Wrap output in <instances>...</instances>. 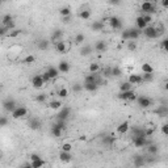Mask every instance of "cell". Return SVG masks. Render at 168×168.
<instances>
[{"instance_id": "1", "label": "cell", "mask_w": 168, "mask_h": 168, "mask_svg": "<svg viewBox=\"0 0 168 168\" xmlns=\"http://www.w3.org/2000/svg\"><path fill=\"white\" fill-rule=\"evenodd\" d=\"M54 49H55V51L59 53V54H67L68 51L71 50V42L60 40V41L54 43Z\"/></svg>"}, {"instance_id": "2", "label": "cell", "mask_w": 168, "mask_h": 168, "mask_svg": "<svg viewBox=\"0 0 168 168\" xmlns=\"http://www.w3.org/2000/svg\"><path fill=\"white\" fill-rule=\"evenodd\" d=\"M137 93L134 92V89H130V91H125V92H120L118 93V98L122 101H126V103H133L135 101V98H137Z\"/></svg>"}, {"instance_id": "3", "label": "cell", "mask_w": 168, "mask_h": 168, "mask_svg": "<svg viewBox=\"0 0 168 168\" xmlns=\"http://www.w3.org/2000/svg\"><path fill=\"white\" fill-rule=\"evenodd\" d=\"M11 116L13 120H20V118H24L28 116V109L22 105H17V107L11 112Z\"/></svg>"}, {"instance_id": "4", "label": "cell", "mask_w": 168, "mask_h": 168, "mask_svg": "<svg viewBox=\"0 0 168 168\" xmlns=\"http://www.w3.org/2000/svg\"><path fill=\"white\" fill-rule=\"evenodd\" d=\"M135 101H137V105H138L139 108H142V109H147V108H150L151 105H152V100H151V98L147 97V96H143V95L137 96Z\"/></svg>"}, {"instance_id": "5", "label": "cell", "mask_w": 168, "mask_h": 168, "mask_svg": "<svg viewBox=\"0 0 168 168\" xmlns=\"http://www.w3.org/2000/svg\"><path fill=\"white\" fill-rule=\"evenodd\" d=\"M139 8H141V11L143 12V13H150V15H152V13H155L156 12V4L155 3H150V2H143L141 3V5H139Z\"/></svg>"}, {"instance_id": "6", "label": "cell", "mask_w": 168, "mask_h": 168, "mask_svg": "<svg viewBox=\"0 0 168 168\" xmlns=\"http://www.w3.org/2000/svg\"><path fill=\"white\" fill-rule=\"evenodd\" d=\"M142 33L145 34V37H146V38H148V40H156L159 37V34H158L156 29H155L154 25H147L145 29L142 30Z\"/></svg>"}, {"instance_id": "7", "label": "cell", "mask_w": 168, "mask_h": 168, "mask_svg": "<svg viewBox=\"0 0 168 168\" xmlns=\"http://www.w3.org/2000/svg\"><path fill=\"white\" fill-rule=\"evenodd\" d=\"M107 22L109 24V26L112 29H114V30H121L122 29V20L120 17H117V16H112V17H108V20Z\"/></svg>"}, {"instance_id": "8", "label": "cell", "mask_w": 168, "mask_h": 168, "mask_svg": "<svg viewBox=\"0 0 168 168\" xmlns=\"http://www.w3.org/2000/svg\"><path fill=\"white\" fill-rule=\"evenodd\" d=\"M71 112H72V109L70 108V107H62L60 109H59V112H58V114H57V120H62V121H67L68 118H70V116H71Z\"/></svg>"}, {"instance_id": "9", "label": "cell", "mask_w": 168, "mask_h": 168, "mask_svg": "<svg viewBox=\"0 0 168 168\" xmlns=\"http://www.w3.org/2000/svg\"><path fill=\"white\" fill-rule=\"evenodd\" d=\"M30 82H32V87H33V88H36V89H41L42 87L46 84L41 74H36V75L32 78V80H30Z\"/></svg>"}, {"instance_id": "10", "label": "cell", "mask_w": 168, "mask_h": 168, "mask_svg": "<svg viewBox=\"0 0 168 168\" xmlns=\"http://www.w3.org/2000/svg\"><path fill=\"white\" fill-rule=\"evenodd\" d=\"M151 141L146 138V137H134L133 138V145L137 147V148H143V147H146L148 143H150Z\"/></svg>"}, {"instance_id": "11", "label": "cell", "mask_w": 168, "mask_h": 168, "mask_svg": "<svg viewBox=\"0 0 168 168\" xmlns=\"http://www.w3.org/2000/svg\"><path fill=\"white\" fill-rule=\"evenodd\" d=\"M2 105H3V109H4L5 112H8V113H11V112H12V110H13V109L17 107L16 101L13 100V98H11V97L5 98V100L2 103Z\"/></svg>"}, {"instance_id": "12", "label": "cell", "mask_w": 168, "mask_h": 168, "mask_svg": "<svg viewBox=\"0 0 168 168\" xmlns=\"http://www.w3.org/2000/svg\"><path fill=\"white\" fill-rule=\"evenodd\" d=\"M2 24H3L4 26H7V28H8V30L15 29V26H16L13 17H12L11 15H4V16L2 17Z\"/></svg>"}, {"instance_id": "13", "label": "cell", "mask_w": 168, "mask_h": 168, "mask_svg": "<svg viewBox=\"0 0 168 168\" xmlns=\"http://www.w3.org/2000/svg\"><path fill=\"white\" fill-rule=\"evenodd\" d=\"M126 82H129L132 85H141V84H143V80H142V75H141V74H130V75L127 76Z\"/></svg>"}, {"instance_id": "14", "label": "cell", "mask_w": 168, "mask_h": 168, "mask_svg": "<svg viewBox=\"0 0 168 168\" xmlns=\"http://www.w3.org/2000/svg\"><path fill=\"white\" fill-rule=\"evenodd\" d=\"M129 130H130V123H129L127 121H123V122H121L120 125L116 127V134L123 135V134H126Z\"/></svg>"}, {"instance_id": "15", "label": "cell", "mask_w": 168, "mask_h": 168, "mask_svg": "<svg viewBox=\"0 0 168 168\" xmlns=\"http://www.w3.org/2000/svg\"><path fill=\"white\" fill-rule=\"evenodd\" d=\"M45 72L47 74L49 78H50V79L53 80V82H54V80H57V79L59 78V74H60V72H59V70H58V67H54V66H50V67H49Z\"/></svg>"}, {"instance_id": "16", "label": "cell", "mask_w": 168, "mask_h": 168, "mask_svg": "<svg viewBox=\"0 0 168 168\" xmlns=\"http://www.w3.org/2000/svg\"><path fill=\"white\" fill-rule=\"evenodd\" d=\"M41 126H42V121L40 120V118L32 117V118L29 120V127L32 129V130H38Z\"/></svg>"}, {"instance_id": "17", "label": "cell", "mask_w": 168, "mask_h": 168, "mask_svg": "<svg viewBox=\"0 0 168 168\" xmlns=\"http://www.w3.org/2000/svg\"><path fill=\"white\" fill-rule=\"evenodd\" d=\"M107 49H108V46L105 41H97L95 43V46H93V50L97 53H104V51H107Z\"/></svg>"}, {"instance_id": "18", "label": "cell", "mask_w": 168, "mask_h": 168, "mask_svg": "<svg viewBox=\"0 0 168 168\" xmlns=\"http://www.w3.org/2000/svg\"><path fill=\"white\" fill-rule=\"evenodd\" d=\"M72 154L71 152H67V151H62L59 152V160L63 161V163H70V161L72 160Z\"/></svg>"}, {"instance_id": "19", "label": "cell", "mask_w": 168, "mask_h": 168, "mask_svg": "<svg viewBox=\"0 0 168 168\" xmlns=\"http://www.w3.org/2000/svg\"><path fill=\"white\" fill-rule=\"evenodd\" d=\"M58 70H59L60 74H67L68 71L71 70V66H70V63H68L67 60H62V62H59V65H58Z\"/></svg>"}, {"instance_id": "20", "label": "cell", "mask_w": 168, "mask_h": 168, "mask_svg": "<svg viewBox=\"0 0 168 168\" xmlns=\"http://www.w3.org/2000/svg\"><path fill=\"white\" fill-rule=\"evenodd\" d=\"M134 137H146L145 127H138V126L132 127V138H134Z\"/></svg>"}, {"instance_id": "21", "label": "cell", "mask_w": 168, "mask_h": 168, "mask_svg": "<svg viewBox=\"0 0 168 168\" xmlns=\"http://www.w3.org/2000/svg\"><path fill=\"white\" fill-rule=\"evenodd\" d=\"M91 28H92L93 32H101V30H104V28H105V24H104L103 20H97V21L92 22Z\"/></svg>"}, {"instance_id": "22", "label": "cell", "mask_w": 168, "mask_h": 168, "mask_svg": "<svg viewBox=\"0 0 168 168\" xmlns=\"http://www.w3.org/2000/svg\"><path fill=\"white\" fill-rule=\"evenodd\" d=\"M60 40H63V30H60V29H55L53 34H51V42L55 43V42H58Z\"/></svg>"}, {"instance_id": "23", "label": "cell", "mask_w": 168, "mask_h": 168, "mask_svg": "<svg viewBox=\"0 0 168 168\" xmlns=\"http://www.w3.org/2000/svg\"><path fill=\"white\" fill-rule=\"evenodd\" d=\"M83 89L89 93H95L98 89V85L96 83H83Z\"/></svg>"}, {"instance_id": "24", "label": "cell", "mask_w": 168, "mask_h": 168, "mask_svg": "<svg viewBox=\"0 0 168 168\" xmlns=\"http://www.w3.org/2000/svg\"><path fill=\"white\" fill-rule=\"evenodd\" d=\"M127 32H129V38L130 40H133V41H137L141 37V30H138L137 28H132V29H127Z\"/></svg>"}, {"instance_id": "25", "label": "cell", "mask_w": 168, "mask_h": 168, "mask_svg": "<svg viewBox=\"0 0 168 168\" xmlns=\"http://www.w3.org/2000/svg\"><path fill=\"white\" fill-rule=\"evenodd\" d=\"M103 143L105 146H108V147H112L116 143V137L113 134H109V135H105L104 138H103Z\"/></svg>"}, {"instance_id": "26", "label": "cell", "mask_w": 168, "mask_h": 168, "mask_svg": "<svg viewBox=\"0 0 168 168\" xmlns=\"http://www.w3.org/2000/svg\"><path fill=\"white\" fill-rule=\"evenodd\" d=\"M147 25H148V24H146V21L143 20L142 16H138V17L135 18V28L138 29V30H141V32H142V30L145 29Z\"/></svg>"}, {"instance_id": "27", "label": "cell", "mask_w": 168, "mask_h": 168, "mask_svg": "<svg viewBox=\"0 0 168 168\" xmlns=\"http://www.w3.org/2000/svg\"><path fill=\"white\" fill-rule=\"evenodd\" d=\"M37 47L42 51H46L47 49L50 47V41L49 40H40L38 42H37Z\"/></svg>"}, {"instance_id": "28", "label": "cell", "mask_w": 168, "mask_h": 168, "mask_svg": "<svg viewBox=\"0 0 168 168\" xmlns=\"http://www.w3.org/2000/svg\"><path fill=\"white\" fill-rule=\"evenodd\" d=\"M146 147H147V152L150 154V155H158V152H159L158 145H155V143H151V142H150Z\"/></svg>"}, {"instance_id": "29", "label": "cell", "mask_w": 168, "mask_h": 168, "mask_svg": "<svg viewBox=\"0 0 168 168\" xmlns=\"http://www.w3.org/2000/svg\"><path fill=\"white\" fill-rule=\"evenodd\" d=\"M92 53H93V46H91V45H85L84 47L80 49V55L82 57H88Z\"/></svg>"}, {"instance_id": "30", "label": "cell", "mask_w": 168, "mask_h": 168, "mask_svg": "<svg viewBox=\"0 0 168 168\" xmlns=\"http://www.w3.org/2000/svg\"><path fill=\"white\" fill-rule=\"evenodd\" d=\"M100 71H101V66H100V63H97V62H93V63H91L89 67H88L89 74H97Z\"/></svg>"}, {"instance_id": "31", "label": "cell", "mask_w": 168, "mask_h": 168, "mask_svg": "<svg viewBox=\"0 0 168 168\" xmlns=\"http://www.w3.org/2000/svg\"><path fill=\"white\" fill-rule=\"evenodd\" d=\"M141 71H142V74H154V67L146 62V63H142Z\"/></svg>"}, {"instance_id": "32", "label": "cell", "mask_w": 168, "mask_h": 168, "mask_svg": "<svg viewBox=\"0 0 168 168\" xmlns=\"http://www.w3.org/2000/svg\"><path fill=\"white\" fill-rule=\"evenodd\" d=\"M68 95H70V91H68L66 87H60V88L57 91V96L59 98H67Z\"/></svg>"}, {"instance_id": "33", "label": "cell", "mask_w": 168, "mask_h": 168, "mask_svg": "<svg viewBox=\"0 0 168 168\" xmlns=\"http://www.w3.org/2000/svg\"><path fill=\"white\" fill-rule=\"evenodd\" d=\"M62 107H63V103H62L60 100H53L49 103V108L53 109V110H59Z\"/></svg>"}, {"instance_id": "34", "label": "cell", "mask_w": 168, "mask_h": 168, "mask_svg": "<svg viewBox=\"0 0 168 168\" xmlns=\"http://www.w3.org/2000/svg\"><path fill=\"white\" fill-rule=\"evenodd\" d=\"M126 49L129 51H137V49H138V43H137V41L129 40V41H126Z\"/></svg>"}, {"instance_id": "35", "label": "cell", "mask_w": 168, "mask_h": 168, "mask_svg": "<svg viewBox=\"0 0 168 168\" xmlns=\"http://www.w3.org/2000/svg\"><path fill=\"white\" fill-rule=\"evenodd\" d=\"M43 166H45V161H43L42 158H38V159L30 161V167H32V168H41Z\"/></svg>"}, {"instance_id": "36", "label": "cell", "mask_w": 168, "mask_h": 168, "mask_svg": "<svg viewBox=\"0 0 168 168\" xmlns=\"http://www.w3.org/2000/svg\"><path fill=\"white\" fill-rule=\"evenodd\" d=\"M146 164V159L142 156V155H137V156H134V166L137 167H142Z\"/></svg>"}, {"instance_id": "37", "label": "cell", "mask_w": 168, "mask_h": 168, "mask_svg": "<svg viewBox=\"0 0 168 168\" xmlns=\"http://www.w3.org/2000/svg\"><path fill=\"white\" fill-rule=\"evenodd\" d=\"M63 132L65 130L59 129L58 126H55V125H53V127H51V134H53V137H55V138H60V137L63 135Z\"/></svg>"}, {"instance_id": "38", "label": "cell", "mask_w": 168, "mask_h": 168, "mask_svg": "<svg viewBox=\"0 0 168 168\" xmlns=\"http://www.w3.org/2000/svg\"><path fill=\"white\" fill-rule=\"evenodd\" d=\"M156 113L160 117H166L168 114V107L167 105H160V107H158V109H156Z\"/></svg>"}, {"instance_id": "39", "label": "cell", "mask_w": 168, "mask_h": 168, "mask_svg": "<svg viewBox=\"0 0 168 168\" xmlns=\"http://www.w3.org/2000/svg\"><path fill=\"white\" fill-rule=\"evenodd\" d=\"M79 17L82 18V20H84V21L89 20V18H91V11H89V9H83V11H80V12H79Z\"/></svg>"}, {"instance_id": "40", "label": "cell", "mask_w": 168, "mask_h": 168, "mask_svg": "<svg viewBox=\"0 0 168 168\" xmlns=\"http://www.w3.org/2000/svg\"><path fill=\"white\" fill-rule=\"evenodd\" d=\"M133 87L129 82H123L120 84V92H125V91H130V89H133Z\"/></svg>"}, {"instance_id": "41", "label": "cell", "mask_w": 168, "mask_h": 168, "mask_svg": "<svg viewBox=\"0 0 168 168\" xmlns=\"http://www.w3.org/2000/svg\"><path fill=\"white\" fill-rule=\"evenodd\" d=\"M85 41V36L83 33H78L75 36V40H74V42L76 43V45H82V43Z\"/></svg>"}, {"instance_id": "42", "label": "cell", "mask_w": 168, "mask_h": 168, "mask_svg": "<svg viewBox=\"0 0 168 168\" xmlns=\"http://www.w3.org/2000/svg\"><path fill=\"white\" fill-rule=\"evenodd\" d=\"M59 15L62 17H65V16H71V8L70 7H62L59 9Z\"/></svg>"}, {"instance_id": "43", "label": "cell", "mask_w": 168, "mask_h": 168, "mask_svg": "<svg viewBox=\"0 0 168 168\" xmlns=\"http://www.w3.org/2000/svg\"><path fill=\"white\" fill-rule=\"evenodd\" d=\"M143 83H151L154 80V74H142Z\"/></svg>"}, {"instance_id": "44", "label": "cell", "mask_w": 168, "mask_h": 168, "mask_svg": "<svg viewBox=\"0 0 168 168\" xmlns=\"http://www.w3.org/2000/svg\"><path fill=\"white\" fill-rule=\"evenodd\" d=\"M34 62H36V57H34V55H26V57L22 59V63L24 65H32V63H34Z\"/></svg>"}, {"instance_id": "45", "label": "cell", "mask_w": 168, "mask_h": 168, "mask_svg": "<svg viewBox=\"0 0 168 168\" xmlns=\"http://www.w3.org/2000/svg\"><path fill=\"white\" fill-rule=\"evenodd\" d=\"M21 34V30H18V29H12V30H9V32H8V37H9V38H16V37H18V36H20Z\"/></svg>"}, {"instance_id": "46", "label": "cell", "mask_w": 168, "mask_h": 168, "mask_svg": "<svg viewBox=\"0 0 168 168\" xmlns=\"http://www.w3.org/2000/svg\"><path fill=\"white\" fill-rule=\"evenodd\" d=\"M60 150H62V151H67V152H71V151L74 150V146L71 145V143L66 142V143H63V145L60 146Z\"/></svg>"}, {"instance_id": "47", "label": "cell", "mask_w": 168, "mask_h": 168, "mask_svg": "<svg viewBox=\"0 0 168 168\" xmlns=\"http://www.w3.org/2000/svg\"><path fill=\"white\" fill-rule=\"evenodd\" d=\"M46 100H47V95H45V93H40V95L36 96V101L40 103V104L46 103Z\"/></svg>"}, {"instance_id": "48", "label": "cell", "mask_w": 168, "mask_h": 168, "mask_svg": "<svg viewBox=\"0 0 168 168\" xmlns=\"http://www.w3.org/2000/svg\"><path fill=\"white\" fill-rule=\"evenodd\" d=\"M101 76L103 78H110L112 76V67H105L101 70Z\"/></svg>"}, {"instance_id": "49", "label": "cell", "mask_w": 168, "mask_h": 168, "mask_svg": "<svg viewBox=\"0 0 168 168\" xmlns=\"http://www.w3.org/2000/svg\"><path fill=\"white\" fill-rule=\"evenodd\" d=\"M122 75V70L120 67H112V76H116V78H118V76H121Z\"/></svg>"}, {"instance_id": "50", "label": "cell", "mask_w": 168, "mask_h": 168, "mask_svg": "<svg viewBox=\"0 0 168 168\" xmlns=\"http://www.w3.org/2000/svg\"><path fill=\"white\" fill-rule=\"evenodd\" d=\"M141 16L143 17V20H145L146 24H148V25L152 22V15H150V13H142Z\"/></svg>"}, {"instance_id": "51", "label": "cell", "mask_w": 168, "mask_h": 168, "mask_svg": "<svg viewBox=\"0 0 168 168\" xmlns=\"http://www.w3.org/2000/svg\"><path fill=\"white\" fill-rule=\"evenodd\" d=\"M72 91L75 92V93L82 92V91H83V84H80V83H75V84L72 85Z\"/></svg>"}, {"instance_id": "52", "label": "cell", "mask_w": 168, "mask_h": 168, "mask_svg": "<svg viewBox=\"0 0 168 168\" xmlns=\"http://www.w3.org/2000/svg\"><path fill=\"white\" fill-rule=\"evenodd\" d=\"M8 28L7 26H4L2 22H0V37H4V36H7L8 34Z\"/></svg>"}, {"instance_id": "53", "label": "cell", "mask_w": 168, "mask_h": 168, "mask_svg": "<svg viewBox=\"0 0 168 168\" xmlns=\"http://www.w3.org/2000/svg\"><path fill=\"white\" fill-rule=\"evenodd\" d=\"M55 126H58L59 129H62V130H66V121H62V120H57V122L54 123Z\"/></svg>"}, {"instance_id": "54", "label": "cell", "mask_w": 168, "mask_h": 168, "mask_svg": "<svg viewBox=\"0 0 168 168\" xmlns=\"http://www.w3.org/2000/svg\"><path fill=\"white\" fill-rule=\"evenodd\" d=\"M8 125V118L4 116H0V127H4Z\"/></svg>"}, {"instance_id": "55", "label": "cell", "mask_w": 168, "mask_h": 168, "mask_svg": "<svg viewBox=\"0 0 168 168\" xmlns=\"http://www.w3.org/2000/svg\"><path fill=\"white\" fill-rule=\"evenodd\" d=\"M167 43H168V40H167V38H164L163 41L160 42V49H161V50L167 51Z\"/></svg>"}, {"instance_id": "56", "label": "cell", "mask_w": 168, "mask_h": 168, "mask_svg": "<svg viewBox=\"0 0 168 168\" xmlns=\"http://www.w3.org/2000/svg\"><path fill=\"white\" fill-rule=\"evenodd\" d=\"M121 38L123 40V41H129L130 38H129V32L127 30H123V32L121 33Z\"/></svg>"}, {"instance_id": "57", "label": "cell", "mask_w": 168, "mask_h": 168, "mask_svg": "<svg viewBox=\"0 0 168 168\" xmlns=\"http://www.w3.org/2000/svg\"><path fill=\"white\" fill-rule=\"evenodd\" d=\"M161 133H163V135H168V125L167 123L161 125Z\"/></svg>"}, {"instance_id": "58", "label": "cell", "mask_w": 168, "mask_h": 168, "mask_svg": "<svg viewBox=\"0 0 168 168\" xmlns=\"http://www.w3.org/2000/svg\"><path fill=\"white\" fill-rule=\"evenodd\" d=\"M41 75H42L43 80H45V83H49V82H53V80H51L50 78H49V75H47V74H46V72H42V74H41Z\"/></svg>"}, {"instance_id": "59", "label": "cell", "mask_w": 168, "mask_h": 168, "mask_svg": "<svg viewBox=\"0 0 168 168\" xmlns=\"http://www.w3.org/2000/svg\"><path fill=\"white\" fill-rule=\"evenodd\" d=\"M110 5H120L121 4V0H108Z\"/></svg>"}, {"instance_id": "60", "label": "cell", "mask_w": 168, "mask_h": 168, "mask_svg": "<svg viewBox=\"0 0 168 168\" xmlns=\"http://www.w3.org/2000/svg\"><path fill=\"white\" fill-rule=\"evenodd\" d=\"M38 158H41L38 154H30V156H29L30 161H32V160H36V159H38Z\"/></svg>"}, {"instance_id": "61", "label": "cell", "mask_w": 168, "mask_h": 168, "mask_svg": "<svg viewBox=\"0 0 168 168\" xmlns=\"http://www.w3.org/2000/svg\"><path fill=\"white\" fill-rule=\"evenodd\" d=\"M62 20H63L65 24H68L71 21V16H65V17H62Z\"/></svg>"}, {"instance_id": "62", "label": "cell", "mask_w": 168, "mask_h": 168, "mask_svg": "<svg viewBox=\"0 0 168 168\" xmlns=\"http://www.w3.org/2000/svg\"><path fill=\"white\" fill-rule=\"evenodd\" d=\"M5 2H8V0H2V3H5Z\"/></svg>"}, {"instance_id": "63", "label": "cell", "mask_w": 168, "mask_h": 168, "mask_svg": "<svg viewBox=\"0 0 168 168\" xmlns=\"http://www.w3.org/2000/svg\"><path fill=\"white\" fill-rule=\"evenodd\" d=\"M2 4H3V3H2V0H0V5H2Z\"/></svg>"}, {"instance_id": "64", "label": "cell", "mask_w": 168, "mask_h": 168, "mask_svg": "<svg viewBox=\"0 0 168 168\" xmlns=\"http://www.w3.org/2000/svg\"><path fill=\"white\" fill-rule=\"evenodd\" d=\"M0 158H2V155H0Z\"/></svg>"}]
</instances>
